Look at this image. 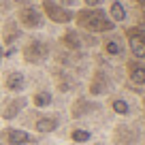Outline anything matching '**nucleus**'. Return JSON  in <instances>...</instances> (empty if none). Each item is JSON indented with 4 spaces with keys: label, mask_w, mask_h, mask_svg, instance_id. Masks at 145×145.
I'll list each match as a JSON object with an SVG mask.
<instances>
[{
    "label": "nucleus",
    "mask_w": 145,
    "mask_h": 145,
    "mask_svg": "<svg viewBox=\"0 0 145 145\" xmlns=\"http://www.w3.org/2000/svg\"><path fill=\"white\" fill-rule=\"evenodd\" d=\"M77 24L79 26H83L86 30L90 32H109L113 30V22L107 17V13H105L103 9H98V7H90V9L86 11H79L77 13Z\"/></svg>",
    "instance_id": "obj_1"
},
{
    "label": "nucleus",
    "mask_w": 145,
    "mask_h": 145,
    "mask_svg": "<svg viewBox=\"0 0 145 145\" xmlns=\"http://www.w3.org/2000/svg\"><path fill=\"white\" fill-rule=\"evenodd\" d=\"M36 137H32L28 130H22V128H5L0 130V143L5 145H34Z\"/></svg>",
    "instance_id": "obj_2"
},
{
    "label": "nucleus",
    "mask_w": 145,
    "mask_h": 145,
    "mask_svg": "<svg viewBox=\"0 0 145 145\" xmlns=\"http://www.w3.org/2000/svg\"><path fill=\"white\" fill-rule=\"evenodd\" d=\"M47 58H49V47H47V43L39 41V39L30 41L24 47V60L28 64H43Z\"/></svg>",
    "instance_id": "obj_3"
},
{
    "label": "nucleus",
    "mask_w": 145,
    "mask_h": 145,
    "mask_svg": "<svg viewBox=\"0 0 145 145\" xmlns=\"http://www.w3.org/2000/svg\"><path fill=\"white\" fill-rule=\"evenodd\" d=\"M28 100L24 98V96H13V98H7L5 103L0 105V118L7 120V122H11V120H15L19 113H22L24 109H26Z\"/></svg>",
    "instance_id": "obj_4"
},
{
    "label": "nucleus",
    "mask_w": 145,
    "mask_h": 145,
    "mask_svg": "<svg viewBox=\"0 0 145 145\" xmlns=\"http://www.w3.org/2000/svg\"><path fill=\"white\" fill-rule=\"evenodd\" d=\"M43 11H45V15L56 24H68L72 19L71 11L64 9V7L58 5V2H54V0H45V2H43Z\"/></svg>",
    "instance_id": "obj_5"
},
{
    "label": "nucleus",
    "mask_w": 145,
    "mask_h": 145,
    "mask_svg": "<svg viewBox=\"0 0 145 145\" xmlns=\"http://www.w3.org/2000/svg\"><path fill=\"white\" fill-rule=\"evenodd\" d=\"M128 43H130V51L137 60H145V32L141 28H130L126 30Z\"/></svg>",
    "instance_id": "obj_6"
},
{
    "label": "nucleus",
    "mask_w": 145,
    "mask_h": 145,
    "mask_svg": "<svg viewBox=\"0 0 145 145\" xmlns=\"http://www.w3.org/2000/svg\"><path fill=\"white\" fill-rule=\"evenodd\" d=\"M17 19H19V24H22L24 28H28V30L41 28V24H43V15L39 13L34 7H22L19 13H17Z\"/></svg>",
    "instance_id": "obj_7"
},
{
    "label": "nucleus",
    "mask_w": 145,
    "mask_h": 145,
    "mask_svg": "<svg viewBox=\"0 0 145 145\" xmlns=\"http://www.w3.org/2000/svg\"><path fill=\"white\" fill-rule=\"evenodd\" d=\"M5 88H7V92H11V94L24 92V88H26V75L19 72V71H11L5 77Z\"/></svg>",
    "instance_id": "obj_8"
},
{
    "label": "nucleus",
    "mask_w": 145,
    "mask_h": 145,
    "mask_svg": "<svg viewBox=\"0 0 145 145\" xmlns=\"http://www.w3.org/2000/svg\"><path fill=\"white\" fill-rule=\"evenodd\" d=\"M60 122L56 115H41V118H36L34 122V130L39 132V135H49V132L58 130Z\"/></svg>",
    "instance_id": "obj_9"
},
{
    "label": "nucleus",
    "mask_w": 145,
    "mask_h": 145,
    "mask_svg": "<svg viewBox=\"0 0 145 145\" xmlns=\"http://www.w3.org/2000/svg\"><path fill=\"white\" fill-rule=\"evenodd\" d=\"M107 90H109L107 75L103 71H96L94 77H92V83H90V94L92 96H103V94H107Z\"/></svg>",
    "instance_id": "obj_10"
},
{
    "label": "nucleus",
    "mask_w": 145,
    "mask_h": 145,
    "mask_svg": "<svg viewBox=\"0 0 145 145\" xmlns=\"http://www.w3.org/2000/svg\"><path fill=\"white\" fill-rule=\"evenodd\" d=\"M94 109H96V105H92L88 98H77L75 103H72V107H71V115L75 120L77 118H86V115L92 113Z\"/></svg>",
    "instance_id": "obj_11"
},
{
    "label": "nucleus",
    "mask_w": 145,
    "mask_h": 145,
    "mask_svg": "<svg viewBox=\"0 0 145 145\" xmlns=\"http://www.w3.org/2000/svg\"><path fill=\"white\" fill-rule=\"evenodd\" d=\"M128 79L135 86H145V66L139 62H128Z\"/></svg>",
    "instance_id": "obj_12"
},
{
    "label": "nucleus",
    "mask_w": 145,
    "mask_h": 145,
    "mask_svg": "<svg viewBox=\"0 0 145 145\" xmlns=\"http://www.w3.org/2000/svg\"><path fill=\"white\" fill-rule=\"evenodd\" d=\"M51 103H54V96H51L49 90H39L32 94V105L36 109H47Z\"/></svg>",
    "instance_id": "obj_13"
},
{
    "label": "nucleus",
    "mask_w": 145,
    "mask_h": 145,
    "mask_svg": "<svg viewBox=\"0 0 145 145\" xmlns=\"http://www.w3.org/2000/svg\"><path fill=\"white\" fill-rule=\"evenodd\" d=\"M62 43L68 47V49H72V51H77V49H81V39H79V34L75 30H66L62 34Z\"/></svg>",
    "instance_id": "obj_14"
},
{
    "label": "nucleus",
    "mask_w": 145,
    "mask_h": 145,
    "mask_svg": "<svg viewBox=\"0 0 145 145\" xmlns=\"http://www.w3.org/2000/svg\"><path fill=\"white\" fill-rule=\"evenodd\" d=\"M19 39V28L15 26V24H5V28H2V41L7 43V45H11V43H15Z\"/></svg>",
    "instance_id": "obj_15"
},
{
    "label": "nucleus",
    "mask_w": 145,
    "mask_h": 145,
    "mask_svg": "<svg viewBox=\"0 0 145 145\" xmlns=\"http://www.w3.org/2000/svg\"><path fill=\"white\" fill-rule=\"evenodd\" d=\"M109 13H111V22H124L126 19V9H124V5L120 2V0H113L111 2V7H109Z\"/></svg>",
    "instance_id": "obj_16"
},
{
    "label": "nucleus",
    "mask_w": 145,
    "mask_h": 145,
    "mask_svg": "<svg viewBox=\"0 0 145 145\" xmlns=\"http://www.w3.org/2000/svg\"><path fill=\"white\" fill-rule=\"evenodd\" d=\"M109 105L113 109V113H118V115H128L130 113V105H128L124 98H111Z\"/></svg>",
    "instance_id": "obj_17"
},
{
    "label": "nucleus",
    "mask_w": 145,
    "mask_h": 145,
    "mask_svg": "<svg viewBox=\"0 0 145 145\" xmlns=\"http://www.w3.org/2000/svg\"><path fill=\"white\" fill-rule=\"evenodd\" d=\"M105 54L107 56H120L122 54V45H120L118 39H109V41H105Z\"/></svg>",
    "instance_id": "obj_18"
},
{
    "label": "nucleus",
    "mask_w": 145,
    "mask_h": 145,
    "mask_svg": "<svg viewBox=\"0 0 145 145\" xmlns=\"http://www.w3.org/2000/svg\"><path fill=\"white\" fill-rule=\"evenodd\" d=\"M71 139L75 141V143H88V141L92 139V132L86 130V128H75V130L71 132Z\"/></svg>",
    "instance_id": "obj_19"
},
{
    "label": "nucleus",
    "mask_w": 145,
    "mask_h": 145,
    "mask_svg": "<svg viewBox=\"0 0 145 145\" xmlns=\"http://www.w3.org/2000/svg\"><path fill=\"white\" fill-rule=\"evenodd\" d=\"M71 86H72V83H71V79H68V77L58 79V88H60V92H68V90H71Z\"/></svg>",
    "instance_id": "obj_20"
},
{
    "label": "nucleus",
    "mask_w": 145,
    "mask_h": 145,
    "mask_svg": "<svg viewBox=\"0 0 145 145\" xmlns=\"http://www.w3.org/2000/svg\"><path fill=\"white\" fill-rule=\"evenodd\" d=\"M83 2H86L88 7H100V2H103V0H83Z\"/></svg>",
    "instance_id": "obj_21"
},
{
    "label": "nucleus",
    "mask_w": 145,
    "mask_h": 145,
    "mask_svg": "<svg viewBox=\"0 0 145 145\" xmlns=\"http://www.w3.org/2000/svg\"><path fill=\"white\" fill-rule=\"evenodd\" d=\"M60 2H62L64 7H72V5H75V2H77V0H60Z\"/></svg>",
    "instance_id": "obj_22"
},
{
    "label": "nucleus",
    "mask_w": 145,
    "mask_h": 145,
    "mask_svg": "<svg viewBox=\"0 0 145 145\" xmlns=\"http://www.w3.org/2000/svg\"><path fill=\"white\" fill-rule=\"evenodd\" d=\"M137 2H139V5H141V7H145V0H137Z\"/></svg>",
    "instance_id": "obj_23"
},
{
    "label": "nucleus",
    "mask_w": 145,
    "mask_h": 145,
    "mask_svg": "<svg viewBox=\"0 0 145 145\" xmlns=\"http://www.w3.org/2000/svg\"><path fill=\"white\" fill-rule=\"evenodd\" d=\"M0 60H2V49H0Z\"/></svg>",
    "instance_id": "obj_24"
},
{
    "label": "nucleus",
    "mask_w": 145,
    "mask_h": 145,
    "mask_svg": "<svg viewBox=\"0 0 145 145\" xmlns=\"http://www.w3.org/2000/svg\"><path fill=\"white\" fill-rule=\"evenodd\" d=\"M143 107H145V98H143Z\"/></svg>",
    "instance_id": "obj_25"
}]
</instances>
